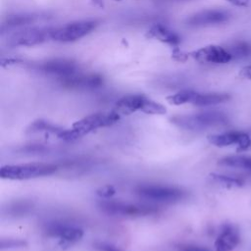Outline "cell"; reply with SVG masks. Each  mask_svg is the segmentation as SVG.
<instances>
[{"label": "cell", "instance_id": "6da1fadb", "mask_svg": "<svg viewBox=\"0 0 251 251\" xmlns=\"http://www.w3.org/2000/svg\"><path fill=\"white\" fill-rule=\"evenodd\" d=\"M119 119L120 115L117 114L115 111L109 113L91 114L74 123L71 128H63L59 132L57 137L65 141L75 140L97 128L112 126Z\"/></svg>", "mask_w": 251, "mask_h": 251}, {"label": "cell", "instance_id": "7a4b0ae2", "mask_svg": "<svg viewBox=\"0 0 251 251\" xmlns=\"http://www.w3.org/2000/svg\"><path fill=\"white\" fill-rule=\"evenodd\" d=\"M176 126L186 130H204L224 126L228 124V118L219 111H207L190 115H177L171 119Z\"/></svg>", "mask_w": 251, "mask_h": 251}, {"label": "cell", "instance_id": "3957f363", "mask_svg": "<svg viewBox=\"0 0 251 251\" xmlns=\"http://www.w3.org/2000/svg\"><path fill=\"white\" fill-rule=\"evenodd\" d=\"M57 166L49 163H28L3 166L0 176L5 179L24 180L50 176L57 171Z\"/></svg>", "mask_w": 251, "mask_h": 251}, {"label": "cell", "instance_id": "277c9868", "mask_svg": "<svg viewBox=\"0 0 251 251\" xmlns=\"http://www.w3.org/2000/svg\"><path fill=\"white\" fill-rule=\"evenodd\" d=\"M55 27L52 26H36L25 27L17 30L9 37L7 44L11 47L15 46H34L47 42L52 39Z\"/></svg>", "mask_w": 251, "mask_h": 251}, {"label": "cell", "instance_id": "5b68a950", "mask_svg": "<svg viewBox=\"0 0 251 251\" xmlns=\"http://www.w3.org/2000/svg\"><path fill=\"white\" fill-rule=\"evenodd\" d=\"M99 208L102 210V212L108 215L123 217H144L158 212V209L154 206L145 204H131L113 200L101 201L99 203Z\"/></svg>", "mask_w": 251, "mask_h": 251}, {"label": "cell", "instance_id": "8992f818", "mask_svg": "<svg viewBox=\"0 0 251 251\" xmlns=\"http://www.w3.org/2000/svg\"><path fill=\"white\" fill-rule=\"evenodd\" d=\"M135 193L141 198L161 203H174L185 197V192L173 186L163 185H140L135 188Z\"/></svg>", "mask_w": 251, "mask_h": 251}, {"label": "cell", "instance_id": "52a82bcc", "mask_svg": "<svg viewBox=\"0 0 251 251\" xmlns=\"http://www.w3.org/2000/svg\"><path fill=\"white\" fill-rule=\"evenodd\" d=\"M96 25L97 22L93 20L73 22L63 26L55 27L52 39L59 42H73L90 33Z\"/></svg>", "mask_w": 251, "mask_h": 251}, {"label": "cell", "instance_id": "ba28073f", "mask_svg": "<svg viewBox=\"0 0 251 251\" xmlns=\"http://www.w3.org/2000/svg\"><path fill=\"white\" fill-rule=\"evenodd\" d=\"M32 67L40 73L57 76L60 79L73 75L78 71L77 64L75 61L66 58H55L47 60L33 65Z\"/></svg>", "mask_w": 251, "mask_h": 251}, {"label": "cell", "instance_id": "9c48e42d", "mask_svg": "<svg viewBox=\"0 0 251 251\" xmlns=\"http://www.w3.org/2000/svg\"><path fill=\"white\" fill-rule=\"evenodd\" d=\"M46 232L50 236L57 237L59 239V245L62 247H68L77 242L83 235L81 228L75 226L57 222L48 224Z\"/></svg>", "mask_w": 251, "mask_h": 251}, {"label": "cell", "instance_id": "30bf717a", "mask_svg": "<svg viewBox=\"0 0 251 251\" xmlns=\"http://www.w3.org/2000/svg\"><path fill=\"white\" fill-rule=\"evenodd\" d=\"M229 18L230 14L225 10L208 9L191 15L186 19V25L196 27L218 25L227 22Z\"/></svg>", "mask_w": 251, "mask_h": 251}, {"label": "cell", "instance_id": "8fae6325", "mask_svg": "<svg viewBox=\"0 0 251 251\" xmlns=\"http://www.w3.org/2000/svg\"><path fill=\"white\" fill-rule=\"evenodd\" d=\"M47 18L48 16L42 13H19L9 15L1 24V35L3 36L6 32L14 30L15 28L19 29L22 27H26L29 25L43 21Z\"/></svg>", "mask_w": 251, "mask_h": 251}, {"label": "cell", "instance_id": "7c38bea8", "mask_svg": "<svg viewBox=\"0 0 251 251\" xmlns=\"http://www.w3.org/2000/svg\"><path fill=\"white\" fill-rule=\"evenodd\" d=\"M191 56L199 63L226 64L232 60V57L226 48L219 45H208L202 47L192 52Z\"/></svg>", "mask_w": 251, "mask_h": 251}, {"label": "cell", "instance_id": "4fadbf2b", "mask_svg": "<svg viewBox=\"0 0 251 251\" xmlns=\"http://www.w3.org/2000/svg\"><path fill=\"white\" fill-rule=\"evenodd\" d=\"M208 140L211 144L218 147H226L232 144H237L238 151H246L249 145L250 137L243 131L233 130L210 135L208 136Z\"/></svg>", "mask_w": 251, "mask_h": 251}, {"label": "cell", "instance_id": "5bb4252c", "mask_svg": "<svg viewBox=\"0 0 251 251\" xmlns=\"http://www.w3.org/2000/svg\"><path fill=\"white\" fill-rule=\"evenodd\" d=\"M61 82L64 86L75 89H91L100 86L103 83V77L97 74H79L78 72L73 75L62 78Z\"/></svg>", "mask_w": 251, "mask_h": 251}, {"label": "cell", "instance_id": "9a60e30c", "mask_svg": "<svg viewBox=\"0 0 251 251\" xmlns=\"http://www.w3.org/2000/svg\"><path fill=\"white\" fill-rule=\"evenodd\" d=\"M239 241L240 236L237 227L231 224H226L215 241L216 251H232Z\"/></svg>", "mask_w": 251, "mask_h": 251}, {"label": "cell", "instance_id": "2e32d148", "mask_svg": "<svg viewBox=\"0 0 251 251\" xmlns=\"http://www.w3.org/2000/svg\"><path fill=\"white\" fill-rule=\"evenodd\" d=\"M147 97L140 94H130L122 97L117 101L115 111L119 115H130L136 111H143Z\"/></svg>", "mask_w": 251, "mask_h": 251}, {"label": "cell", "instance_id": "e0dca14e", "mask_svg": "<svg viewBox=\"0 0 251 251\" xmlns=\"http://www.w3.org/2000/svg\"><path fill=\"white\" fill-rule=\"evenodd\" d=\"M146 36L148 38H155L163 43H167L172 46H176L180 42V37L176 31L161 24H157L151 26L147 31Z\"/></svg>", "mask_w": 251, "mask_h": 251}, {"label": "cell", "instance_id": "ac0fdd59", "mask_svg": "<svg viewBox=\"0 0 251 251\" xmlns=\"http://www.w3.org/2000/svg\"><path fill=\"white\" fill-rule=\"evenodd\" d=\"M229 99V95L226 93H196L192 104L195 106H211L226 102Z\"/></svg>", "mask_w": 251, "mask_h": 251}, {"label": "cell", "instance_id": "d6986e66", "mask_svg": "<svg viewBox=\"0 0 251 251\" xmlns=\"http://www.w3.org/2000/svg\"><path fill=\"white\" fill-rule=\"evenodd\" d=\"M220 165L234 168L238 170L246 171L251 174V157L244 155H235V156H227L220 160Z\"/></svg>", "mask_w": 251, "mask_h": 251}, {"label": "cell", "instance_id": "ffe728a7", "mask_svg": "<svg viewBox=\"0 0 251 251\" xmlns=\"http://www.w3.org/2000/svg\"><path fill=\"white\" fill-rule=\"evenodd\" d=\"M196 91L191 89H183L180 90L167 98L169 103L173 105H182L185 103H191L196 95Z\"/></svg>", "mask_w": 251, "mask_h": 251}, {"label": "cell", "instance_id": "44dd1931", "mask_svg": "<svg viewBox=\"0 0 251 251\" xmlns=\"http://www.w3.org/2000/svg\"><path fill=\"white\" fill-rule=\"evenodd\" d=\"M226 50L231 55L232 59H243L251 54V46L243 41L232 43Z\"/></svg>", "mask_w": 251, "mask_h": 251}, {"label": "cell", "instance_id": "7402d4cb", "mask_svg": "<svg viewBox=\"0 0 251 251\" xmlns=\"http://www.w3.org/2000/svg\"><path fill=\"white\" fill-rule=\"evenodd\" d=\"M212 179L217 182L218 184L227 187V188H233V187H240L244 182L241 178L219 175V174H211Z\"/></svg>", "mask_w": 251, "mask_h": 251}, {"label": "cell", "instance_id": "603a6c76", "mask_svg": "<svg viewBox=\"0 0 251 251\" xmlns=\"http://www.w3.org/2000/svg\"><path fill=\"white\" fill-rule=\"evenodd\" d=\"M62 129L63 128L58 127V126H54V125H51L48 122H45V121H42V120H38V121L33 122L29 126V127L27 128V131L31 132V133L38 132V131H47V132L54 133L57 136Z\"/></svg>", "mask_w": 251, "mask_h": 251}, {"label": "cell", "instance_id": "cb8c5ba5", "mask_svg": "<svg viewBox=\"0 0 251 251\" xmlns=\"http://www.w3.org/2000/svg\"><path fill=\"white\" fill-rule=\"evenodd\" d=\"M96 193L101 198H110L116 193V189L114 188V186L108 184V185H104V186L100 187L96 191Z\"/></svg>", "mask_w": 251, "mask_h": 251}, {"label": "cell", "instance_id": "d4e9b609", "mask_svg": "<svg viewBox=\"0 0 251 251\" xmlns=\"http://www.w3.org/2000/svg\"><path fill=\"white\" fill-rule=\"evenodd\" d=\"M25 243L22 240H15V239H3L1 241V249L5 248H15V247H22Z\"/></svg>", "mask_w": 251, "mask_h": 251}, {"label": "cell", "instance_id": "484cf974", "mask_svg": "<svg viewBox=\"0 0 251 251\" xmlns=\"http://www.w3.org/2000/svg\"><path fill=\"white\" fill-rule=\"evenodd\" d=\"M94 246L98 251H123L120 248L106 242H96Z\"/></svg>", "mask_w": 251, "mask_h": 251}, {"label": "cell", "instance_id": "4316f807", "mask_svg": "<svg viewBox=\"0 0 251 251\" xmlns=\"http://www.w3.org/2000/svg\"><path fill=\"white\" fill-rule=\"evenodd\" d=\"M172 58L177 62H185L188 58V54L178 48H176L172 53Z\"/></svg>", "mask_w": 251, "mask_h": 251}, {"label": "cell", "instance_id": "83f0119b", "mask_svg": "<svg viewBox=\"0 0 251 251\" xmlns=\"http://www.w3.org/2000/svg\"><path fill=\"white\" fill-rule=\"evenodd\" d=\"M180 251H211L205 247L201 246H196V245H185L181 247Z\"/></svg>", "mask_w": 251, "mask_h": 251}, {"label": "cell", "instance_id": "f1b7e54d", "mask_svg": "<svg viewBox=\"0 0 251 251\" xmlns=\"http://www.w3.org/2000/svg\"><path fill=\"white\" fill-rule=\"evenodd\" d=\"M240 75L244 78H248L251 79V65L244 67L241 71H240Z\"/></svg>", "mask_w": 251, "mask_h": 251}, {"label": "cell", "instance_id": "f546056e", "mask_svg": "<svg viewBox=\"0 0 251 251\" xmlns=\"http://www.w3.org/2000/svg\"><path fill=\"white\" fill-rule=\"evenodd\" d=\"M226 1L237 7H246L249 5L250 0H226Z\"/></svg>", "mask_w": 251, "mask_h": 251}, {"label": "cell", "instance_id": "4dcf8cb0", "mask_svg": "<svg viewBox=\"0 0 251 251\" xmlns=\"http://www.w3.org/2000/svg\"><path fill=\"white\" fill-rule=\"evenodd\" d=\"M161 1H165V2H175V1H186V0H161Z\"/></svg>", "mask_w": 251, "mask_h": 251}, {"label": "cell", "instance_id": "1f68e13d", "mask_svg": "<svg viewBox=\"0 0 251 251\" xmlns=\"http://www.w3.org/2000/svg\"><path fill=\"white\" fill-rule=\"evenodd\" d=\"M247 150H251V137H250V141H249V145L247 147Z\"/></svg>", "mask_w": 251, "mask_h": 251}]
</instances>
